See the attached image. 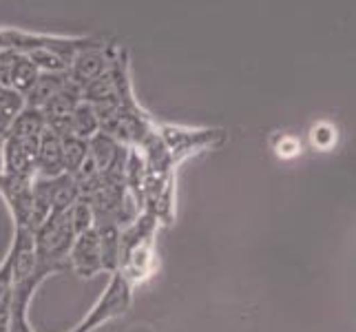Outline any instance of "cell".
I'll use <instances>...</instances> for the list:
<instances>
[{"instance_id": "obj_1", "label": "cell", "mask_w": 356, "mask_h": 332, "mask_svg": "<svg viewBox=\"0 0 356 332\" xmlns=\"http://www.w3.org/2000/svg\"><path fill=\"white\" fill-rule=\"evenodd\" d=\"M35 266L47 275L69 270V253L76 242V230L71 226L69 211L60 215H49L42 224L31 232Z\"/></svg>"}, {"instance_id": "obj_2", "label": "cell", "mask_w": 356, "mask_h": 332, "mask_svg": "<svg viewBox=\"0 0 356 332\" xmlns=\"http://www.w3.org/2000/svg\"><path fill=\"white\" fill-rule=\"evenodd\" d=\"M129 306H131V284H129V279L124 275L115 273L113 279H111V284H108V288H106V292L102 294V299L95 303V308L78 326V330L80 332H91L93 328L108 322V319L127 313Z\"/></svg>"}, {"instance_id": "obj_3", "label": "cell", "mask_w": 356, "mask_h": 332, "mask_svg": "<svg viewBox=\"0 0 356 332\" xmlns=\"http://www.w3.org/2000/svg\"><path fill=\"white\" fill-rule=\"evenodd\" d=\"M111 60H113V56H108L102 45L95 42L91 47H84L82 52L76 54V58L71 60V65L67 69L69 80L76 84V87L84 89L89 82L100 78L102 73L111 67Z\"/></svg>"}, {"instance_id": "obj_4", "label": "cell", "mask_w": 356, "mask_h": 332, "mask_svg": "<svg viewBox=\"0 0 356 332\" xmlns=\"http://www.w3.org/2000/svg\"><path fill=\"white\" fill-rule=\"evenodd\" d=\"M69 266L73 273L82 279H89V277H95L97 273H102L100 237H97L95 228L76 235V242H73L71 253H69Z\"/></svg>"}, {"instance_id": "obj_5", "label": "cell", "mask_w": 356, "mask_h": 332, "mask_svg": "<svg viewBox=\"0 0 356 332\" xmlns=\"http://www.w3.org/2000/svg\"><path fill=\"white\" fill-rule=\"evenodd\" d=\"M35 175L54 180L65 175L63 166V144L56 133L44 129V133L38 138V153H35Z\"/></svg>"}, {"instance_id": "obj_6", "label": "cell", "mask_w": 356, "mask_h": 332, "mask_svg": "<svg viewBox=\"0 0 356 332\" xmlns=\"http://www.w3.org/2000/svg\"><path fill=\"white\" fill-rule=\"evenodd\" d=\"M69 82L71 80L67 71H40L38 80H35V84L27 91V95H24V106L42 109L58 91H63Z\"/></svg>"}, {"instance_id": "obj_7", "label": "cell", "mask_w": 356, "mask_h": 332, "mask_svg": "<svg viewBox=\"0 0 356 332\" xmlns=\"http://www.w3.org/2000/svg\"><path fill=\"white\" fill-rule=\"evenodd\" d=\"M38 69L24 54H11L9 67H7V87L18 91L22 97L27 95V91L38 80Z\"/></svg>"}, {"instance_id": "obj_8", "label": "cell", "mask_w": 356, "mask_h": 332, "mask_svg": "<svg viewBox=\"0 0 356 332\" xmlns=\"http://www.w3.org/2000/svg\"><path fill=\"white\" fill-rule=\"evenodd\" d=\"M44 129H47V120L42 116V111L35 106H24L20 113L11 120L9 135L20 140H38L44 133Z\"/></svg>"}, {"instance_id": "obj_9", "label": "cell", "mask_w": 356, "mask_h": 332, "mask_svg": "<svg viewBox=\"0 0 356 332\" xmlns=\"http://www.w3.org/2000/svg\"><path fill=\"white\" fill-rule=\"evenodd\" d=\"M87 144H89V159L93 162V166L97 168V173L100 175L106 173L108 166H111L113 159L118 157V153L122 151V146H124V144L115 142L113 138H108L106 133L93 135Z\"/></svg>"}, {"instance_id": "obj_10", "label": "cell", "mask_w": 356, "mask_h": 332, "mask_svg": "<svg viewBox=\"0 0 356 332\" xmlns=\"http://www.w3.org/2000/svg\"><path fill=\"white\" fill-rule=\"evenodd\" d=\"M97 237H100V257H102V270L118 273L120 270V235L122 230L115 224L95 226Z\"/></svg>"}, {"instance_id": "obj_11", "label": "cell", "mask_w": 356, "mask_h": 332, "mask_svg": "<svg viewBox=\"0 0 356 332\" xmlns=\"http://www.w3.org/2000/svg\"><path fill=\"white\" fill-rule=\"evenodd\" d=\"M80 200V189L73 175L54 177V200H51V215L67 213L69 208Z\"/></svg>"}, {"instance_id": "obj_12", "label": "cell", "mask_w": 356, "mask_h": 332, "mask_svg": "<svg viewBox=\"0 0 356 332\" xmlns=\"http://www.w3.org/2000/svg\"><path fill=\"white\" fill-rule=\"evenodd\" d=\"M97 133H100V120H97L93 106L89 102H80L71 113V135L89 142Z\"/></svg>"}, {"instance_id": "obj_13", "label": "cell", "mask_w": 356, "mask_h": 332, "mask_svg": "<svg viewBox=\"0 0 356 332\" xmlns=\"http://www.w3.org/2000/svg\"><path fill=\"white\" fill-rule=\"evenodd\" d=\"M60 144H63V166L67 175H76L82 168V164L87 162L89 157V144L76 138V135H65L60 138Z\"/></svg>"}, {"instance_id": "obj_14", "label": "cell", "mask_w": 356, "mask_h": 332, "mask_svg": "<svg viewBox=\"0 0 356 332\" xmlns=\"http://www.w3.org/2000/svg\"><path fill=\"white\" fill-rule=\"evenodd\" d=\"M11 294H14V275H11V255H7L0 266V332H7L9 328Z\"/></svg>"}, {"instance_id": "obj_15", "label": "cell", "mask_w": 356, "mask_h": 332, "mask_svg": "<svg viewBox=\"0 0 356 332\" xmlns=\"http://www.w3.org/2000/svg\"><path fill=\"white\" fill-rule=\"evenodd\" d=\"M69 219H71V226L76 230V235L80 232H87L91 228H95V219H93V211H91V204L87 200H78L69 208Z\"/></svg>"}, {"instance_id": "obj_16", "label": "cell", "mask_w": 356, "mask_h": 332, "mask_svg": "<svg viewBox=\"0 0 356 332\" xmlns=\"http://www.w3.org/2000/svg\"><path fill=\"white\" fill-rule=\"evenodd\" d=\"M24 109V97L7 84H0V113L14 120Z\"/></svg>"}]
</instances>
